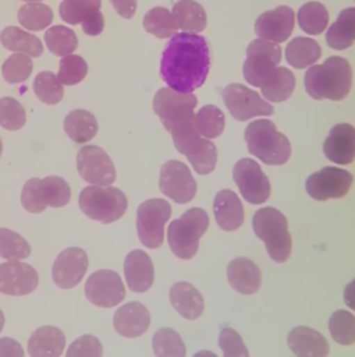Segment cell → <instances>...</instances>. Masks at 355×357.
<instances>
[{"label": "cell", "mask_w": 355, "mask_h": 357, "mask_svg": "<svg viewBox=\"0 0 355 357\" xmlns=\"http://www.w3.org/2000/svg\"><path fill=\"white\" fill-rule=\"evenodd\" d=\"M210 52L207 40L198 33H175L167 42L160 61V75L168 88L192 93L209 74Z\"/></svg>", "instance_id": "cell-1"}, {"label": "cell", "mask_w": 355, "mask_h": 357, "mask_svg": "<svg viewBox=\"0 0 355 357\" xmlns=\"http://www.w3.org/2000/svg\"><path fill=\"white\" fill-rule=\"evenodd\" d=\"M352 71L349 63L338 56L329 57L323 64L308 68L305 89L313 99L341 100L351 89Z\"/></svg>", "instance_id": "cell-2"}, {"label": "cell", "mask_w": 355, "mask_h": 357, "mask_svg": "<svg viewBox=\"0 0 355 357\" xmlns=\"http://www.w3.org/2000/svg\"><path fill=\"white\" fill-rule=\"evenodd\" d=\"M170 134L175 149L187 156L198 174H209L214 170L217 162L216 145L198 132L195 114L175 124Z\"/></svg>", "instance_id": "cell-3"}, {"label": "cell", "mask_w": 355, "mask_h": 357, "mask_svg": "<svg viewBox=\"0 0 355 357\" xmlns=\"http://www.w3.org/2000/svg\"><path fill=\"white\" fill-rule=\"evenodd\" d=\"M248 151L260 162L278 166L284 165L291 155V145L288 138L277 131L273 121L259 119L248 124L244 132Z\"/></svg>", "instance_id": "cell-4"}, {"label": "cell", "mask_w": 355, "mask_h": 357, "mask_svg": "<svg viewBox=\"0 0 355 357\" xmlns=\"http://www.w3.org/2000/svg\"><path fill=\"white\" fill-rule=\"evenodd\" d=\"M252 227L274 262L281 264L290 258L292 241L288 222L278 209L270 206L258 209L252 218Z\"/></svg>", "instance_id": "cell-5"}, {"label": "cell", "mask_w": 355, "mask_h": 357, "mask_svg": "<svg viewBox=\"0 0 355 357\" xmlns=\"http://www.w3.org/2000/svg\"><path fill=\"white\" fill-rule=\"evenodd\" d=\"M209 226V216L202 208H191L167 227V241L175 257L191 259L199 248V240Z\"/></svg>", "instance_id": "cell-6"}, {"label": "cell", "mask_w": 355, "mask_h": 357, "mask_svg": "<svg viewBox=\"0 0 355 357\" xmlns=\"http://www.w3.org/2000/svg\"><path fill=\"white\" fill-rule=\"evenodd\" d=\"M78 204L89 219L100 223H113L125 213L128 199L117 187L90 184L79 192Z\"/></svg>", "instance_id": "cell-7"}, {"label": "cell", "mask_w": 355, "mask_h": 357, "mask_svg": "<svg viewBox=\"0 0 355 357\" xmlns=\"http://www.w3.org/2000/svg\"><path fill=\"white\" fill-rule=\"evenodd\" d=\"M71 199V188L60 176L29 178L21 191V204L31 213H40L47 206L61 208Z\"/></svg>", "instance_id": "cell-8"}, {"label": "cell", "mask_w": 355, "mask_h": 357, "mask_svg": "<svg viewBox=\"0 0 355 357\" xmlns=\"http://www.w3.org/2000/svg\"><path fill=\"white\" fill-rule=\"evenodd\" d=\"M280 61V45L259 38L252 40L246 49L242 74L248 84L262 88L274 77Z\"/></svg>", "instance_id": "cell-9"}, {"label": "cell", "mask_w": 355, "mask_h": 357, "mask_svg": "<svg viewBox=\"0 0 355 357\" xmlns=\"http://www.w3.org/2000/svg\"><path fill=\"white\" fill-rule=\"evenodd\" d=\"M171 216V205L163 198L143 201L136 209V233L148 248H159L164 241V225Z\"/></svg>", "instance_id": "cell-10"}, {"label": "cell", "mask_w": 355, "mask_h": 357, "mask_svg": "<svg viewBox=\"0 0 355 357\" xmlns=\"http://www.w3.org/2000/svg\"><path fill=\"white\" fill-rule=\"evenodd\" d=\"M223 100L230 114L245 121L256 116H271L274 109L256 91H252L241 84H230L223 89Z\"/></svg>", "instance_id": "cell-11"}, {"label": "cell", "mask_w": 355, "mask_h": 357, "mask_svg": "<svg viewBox=\"0 0 355 357\" xmlns=\"http://www.w3.org/2000/svg\"><path fill=\"white\" fill-rule=\"evenodd\" d=\"M196 103L198 99L194 93H181L171 88H161L153 98V112L170 132L175 124L194 116Z\"/></svg>", "instance_id": "cell-12"}, {"label": "cell", "mask_w": 355, "mask_h": 357, "mask_svg": "<svg viewBox=\"0 0 355 357\" xmlns=\"http://www.w3.org/2000/svg\"><path fill=\"white\" fill-rule=\"evenodd\" d=\"M232 178L242 198L253 205H260L270 197V181L258 162L244 158L234 165Z\"/></svg>", "instance_id": "cell-13"}, {"label": "cell", "mask_w": 355, "mask_h": 357, "mask_svg": "<svg viewBox=\"0 0 355 357\" xmlns=\"http://www.w3.org/2000/svg\"><path fill=\"white\" fill-rule=\"evenodd\" d=\"M77 169L79 176L88 184L110 185L117 177V172L110 156L96 145H86L78 151Z\"/></svg>", "instance_id": "cell-14"}, {"label": "cell", "mask_w": 355, "mask_h": 357, "mask_svg": "<svg viewBox=\"0 0 355 357\" xmlns=\"http://www.w3.org/2000/svg\"><path fill=\"white\" fill-rule=\"evenodd\" d=\"M159 188L174 202L187 204L196 194V181L185 163L168 160L160 169Z\"/></svg>", "instance_id": "cell-15"}, {"label": "cell", "mask_w": 355, "mask_h": 357, "mask_svg": "<svg viewBox=\"0 0 355 357\" xmlns=\"http://www.w3.org/2000/svg\"><path fill=\"white\" fill-rule=\"evenodd\" d=\"M85 296L96 307L111 308L125 297V287L120 275L111 269L93 272L85 283Z\"/></svg>", "instance_id": "cell-16"}, {"label": "cell", "mask_w": 355, "mask_h": 357, "mask_svg": "<svg viewBox=\"0 0 355 357\" xmlns=\"http://www.w3.org/2000/svg\"><path fill=\"white\" fill-rule=\"evenodd\" d=\"M352 174L344 169L326 166L312 173L305 184L306 192L316 201L342 198L351 188Z\"/></svg>", "instance_id": "cell-17"}, {"label": "cell", "mask_w": 355, "mask_h": 357, "mask_svg": "<svg viewBox=\"0 0 355 357\" xmlns=\"http://www.w3.org/2000/svg\"><path fill=\"white\" fill-rule=\"evenodd\" d=\"M100 6L102 0H63L58 13L67 24H81L86 35L97 36L104 28Z\"/></svg>", "instance_id": "cell-18"}, {"label": "cell", "mask_w": 355, "mask_h": 357, "mask_svg": "<svg viewBox=\"0 0 355 357\" xmlns=\"http://www.w3.org/2000/svg\"><path fill=\"white\" fill-rule=\"evenodd\" d=\"M88 269V255L79 247L63 250L52 268V278L60 289L75 287L85 276Z\"/></svg>", "instance_id": "cell-19"}, {"label": "cell", "mask_w": 355, "mask_h": 357, "mask_svg": "<svg viewBox=\"0 0 355 357\" xmlns=\"http://www.w3.org/2000/svg\"><path fill=\"white\" fill-rule=\"evenodd\" d=\"M38 284L39 276L33 266L19 261L0 264V293L25 296L32 293Z\"/></svg>", "instance_id": "cell-20"}, {"label": "cell", "mask_w": 355, "mask_h": 357, "mask_svg": "<svg viewBox=\"0 0 355 357\" xmlns=\"http://www.w3.org/2000/svg\"><path fill=\"white\" fill-rule=\"evenodd\" d=\"M295 15L291 7L278 6L260 14L255 22V32L260 39L281 43L288 39L294 29Z\"/></svg>", "instance_id": "cell-21"}, {"label": "cell", "mask_w": 355, "mask_h": 357, "mask_svg": "<svg viewBox=\"0 0 355 357\" xmlns=\"http://www.w3.org/2000/svg\"><path fill=\"white\" fill-rule=\"evenodd\" d=\"M326 158L337 165H349L355 159V128L351 124H336L323 144Z\"/></svg>", "instance_id": "cell-22"}, {"label": "cell", "mask_w": 355, "mask_h": 357, "mask_svg": "<svg viewBox=\"0 0 355 357\" xmlns=\"http://www.w3.org/2000/svg\"><path fill=\"white\" fill-rule=\"evenodd\" d=\"M113 325L121 336L129 339L138 337L148 331L150 325V314L143 304L131 301L114 312Z\"/></svg>", "instance_id": "cell-23"}, {"label": "cell", "mask_w": 355, "mask_h": 357, "mask_svg": "<svg viewBox=\"0 0 355 357\" xmlns=\"http://www.w3.org/2000/svg\"><path fill=\"white\" fill-rule=\"evenodd\" d=\"M124 276L127 286L135 293L150 289L155 280V268L150 257L142 250L128 252L124 261Z\"/></svg>", "instance_id": "cell-24"}, {"label": "cell", "mask_w": 355, "mask_h": 357, "mask_svg": "<svg viewBox=\"0 0 355 357\" xmlns=\"http://www.w3.org/2000/svg\"><path fill=\"white\" fill-rule=\"evenodd\" d=\"M287 343L297 357H327L330 350L326 337L308 326H295L291 329Z\"/></svg>", "instance_id": "cell-25"}, {"label": "cell", "mask_w": 355, "mask_h": 357, "mask_svg": "<svg viewBox=\"0 0 355 357\" xmlns=\"http://www.w3.org/2000/svg\"><path fill=\"white\" fill-rule=\"evenodd\" d=\"M214 219L224 231L237 230L244 223V206L231 190H220L213 201Z\"/></svg>", "instance_id": "cell-26"}, {"label": "cell", "mask_w": 355, "mask_h": 357, "mask_svg": "<svg viewBox=\"0 0 355 357\" xmlns=\"http://www.w3.org/2000/svg\"><path fill=\"white\" fill-rule=\"evenodd\" d=\"M227 279L230 286L241 294L256 293L262 283L259 268L245 257H237L228 264Z\"/></svg>", "instance_id": "cell-27"}, {"label": "cell", "mask_w": 355, "mask_h": 357, "mask_svg": "<svg viewBox=\"0 0 355 357\" xmlns=\"http://www.w3.org/2000/svg\"><path fill=\"white\" fill-rule=\"evenodd\" d=\"M65 347V336L61 329L45 325L32 332L28 340L31 357H60Z\"/></svg>", "instance_id": "cell-28"}, {"label": "cell", "mask_w": 355, "mask_h": 357, "mask_svg": "<svg viewBox=\"0 0 355 357\" xmlns=\"http://www.w3.org/2000/svg\"><path fill=\"white\" fill-rule=\"evenodd\" d=\"M170 301L175 311L187 319H196L203 312V297L188 282H177L171 286L168 293Z\"/></svg>", "instance_id": "cell-29"}, {"label": "cell", "mask_w": 355, "mask_h": 357, "mask_svg": "<svg viewBox=\"0 0 355 357\" xmlns=\"http://www.w3.org/2000/svg\"><path fill=\"white\" fill-rule=\"evenodd\" d=\"M326 42L336 50L348 49L355 42V7L342 10L326 33Z\"/></svg>", "instance_id": "cell-30"}, {"label": "cell", "mask_w": 355, "mask_h": 357, "mask_svg": "<svg viewBox=\"0 0 355 357\" xmlns=\"http://www.w3.org/2000/svg\"><path fill=\"white\" fill-rule=\"evenodd\" d=\"M64 131L77 144L90 141L97 132V121L95 116L85 109H75L64 119Z\"/></svg>", "instance_id": "cell-31"}, {"label": "cell", "mask_w": 355, "mask_h": 357, "mask_svg": "<svg viewBox=\"0 0 355 357\" xmlns=\"http://www.w3.org/2000/svg\"><path fill=\"white\" fill-rule=\"evenodd\" d=\"M171 14L177 26L184 32L198 33L206 28V13L203 7L194 0H178Z\"/></svg>", "instance_id": "cell-32"}, {"label": "cell", "mask_w": 355, "mask_h": 357, "mask_svg": "<svg viewBox=\"0 0 355 357\" xmlns=\"http://www.w3.org/2000/svg\"><path fill=\"white\" fill-rule=\"evenodd\" d=\"M1 45L11 52L25 53L31 57H39L43 53V45L36 35L28 33L18 26H7L0 33Z\"/></svg>", "instance_id": "cell-33"}, {"label": "cell", "mask_w": 355, "mask_h": 357, "mask_svg": "<svg viewBox=\"0 0 355 357\" xmlns=\"http://www.w3.org/2000/svg\"><path fill=\"white\" fill-rule=\"evenodd\" d=\"M322 54V49L312 38H294L285 47V59L294 68H305L315 64Z\"/></svg>", "instance_id": "cell-34"}, {"label": "cell", "mask_w": 355, "mask_h": 357, "mask_svg": "<svg viewBox=\"0 0 355 357\" xmlns=\"http://www.w3.org/2000/svg\"><path fill=\"white\" fill-rule=\"evenodd\" d=\"M143 26L150 35L159 39L171 38L178 29L171 11L164 7H153L149 10L143 17Z\"/></svg>", "instance_id": "cell-35"}, {"label": "cell", "mask_w": 355, "mask_h": 357, "mask_svg": "<svg viewBox=\"0 0 355 357\" xmlns=\"http://www.w3.org/2000/svg\"><path fill=\"white\" fill-rule=\"evenodd\" d=\"M298 24L309 35L322 33L329 24V13L322 3L309 1L298 10Z\"/></svg>", "instance_id": "cell-36"}, {"label": "cell", "mask_w": 355, "mask_h": 357, "mask_svg": "<svg viewBox=\"0 0 355 357\" xmlns=\"http://www.w3.org/2000/svg\"><path fill=\"white\" fill-rule=\"evenodd\" d=\"M295 88L294 74L285 67H277L274 77L260 88L262 95L269 102H283L288 99Z\"/></svg>", "instance_id": "cell-37"}, {"label": "cell", "mask_w": 355, "mask_h": 357, "mask_svg": "<svg viewBox=\"0 0 355 357\" xmlns=\"http://www.w3.org/2000/svg\"><path fill=\"white\" fill-rule=\"evenodd\" d=\"M18 21L28 31H42L53 21V11L49 6L31 1L18 10Z\"/></svg>", "instance_id": "cell-38"}, {"label": "cell", "mask_w": 355, "mask_h": 357, "mask_svg": "<svg viewBox=\"0 0 355 357\" xmlns=\"http://www.w3.org/2000/svg\"><path fill=\"white\" fill-rule=\"evenodd\" d=\"M45 43L54 56H68L78 46L75 32L64 25H54L45 32Z\"/></svg>", "instance_id": "cell-39"}, {"label": "cell", "mask_w": 355, "mask_h": 357, "mask_svg": "<svg viewBox=\"0 0 355 357\" xmlns=\"http://www.w3.org/2000/svg\"><path fill=\"white\" fill-rule=\"evenodd\" d=\"M224 114L214 105H206L195 114V127L203 138L213 139L219 137L224 130Z\"/></svg>", "instance_id": "cell-40"}, {"label": "cell", "mask_w": 355, "mask_h": 357, "mask_svg": "<svg viewBox=\"0 0 355 357\" xmlns=\"http://www.w3.org/2000/svg\"><path fill=\"white\" fill-rule=\"evenodd\" d=\"M152 349L156 357H185L187 353L181 336L170 328H161L155 332Z\"/></svg>", "instance_id": "cell-41"}, {"label": "cell", "mask_w": 355, "mask_h": 357, "mask_svg": "<svg viewBox=\"0 0 355 357\" xmlns=\"http://www.w3.org/2000/svg\"><path fill=\"white\" fill-rule=\"evenodd\" d=\"M33 92L46 105H57L64 95L63 84L52 71H42L35 77Z\"/></svg>", "instance_id": "cell-42"}, {"label": "cell", "mask_w": 355, "mask_h": 357, "mask_svg": "<svg viewBox=\"0 0 355 357\" xmlns=\"http://www.w3.org/2000/svg\"><path fill=\"white\" fill-rule=\"evenodd\" d=\"M329 331L331 337L342 344L349 346L355 343V317L345 310H337L329 319Z\"/></svg>", "instance_id": "cell-43"}, {"label": "cell", "mask_w": 355, "mask_h": 357, "mask_svg": "<svg viewBox=\"0 0 355 357\" xmlns=\"http://www.w3.org/2000/svg\"><path fill=\"white\" fill-rule=\"evenodd\" d=\"M31 255V245L18 233L0 227V257L7 261H21Z\"/></svg>", "instance_id": "cell-44"}, {"label": "cell", "mask_w": 355, "mask_h": 357, "mask_svg": "<svg viewBox=\"0 0 355 357\" xmlns=\"http://www.w3.org/2000/svg\"><path fill=\"white\" fill-rule=\"evenodd\" d=\"M33 64L32 57L25 53H14L11 54L3 64L1 73L3 78L8 84H19L24 82L32 73Z\"/></svg>", "instance_id": "cell-45"}, {"label": "cell", "mask_w": 355, "mask_h": 357, "mask_svg": "<svg viewBox=\"0 0 355 357\" xmlns=\"http://www.w3.org/2000/svg\"><path fill=\"white\" fill-rule=\"evenodd\" d=\"M88 74L86 61L78 54H68L60 60L57 78L64 85H75L81 82Z\"/></svg>", "instance_id": "cell-46"}, {"label": "cell", "mask_w": 355, "mask_h": 357, "mask_svg": "<svg viewBox=\"0 0 355 357\" xmlns=\"http://www.w3.org/2000/svg\"><path fill=\"white\" fill-rule=\"evenodd\" d=\"M26 114L22 105L14 98L4 96L0 99V126L10 131H17L24 127Z\"/></svg>", "instance_id": "cell-47"}, {"label": "cell", "mask_w": 355, "mask_h": 357, "mask_svg": "<svg viewBox=\"0 0 355 357\" xmlns=\"http://www.w3.org/2000/svg\"><path fill=\"white\" fill-rule=\"evenodd\" d=\"M219 346L223 350V357H249L241 335L228 326L220 331Z\"/></svg>", "instance_id": "cell-48"}, {"label": "cell", "mask_w": 355, "mask_h": 357, "mask_svg": "<svg viewBox=\"0 0 355 357\" xmlns=\"http://www.w3.org/2000/svg\"><path fill=\"white\" fill-rule=\"evenodd\" d=\"M103 347L100 340L93 335L77 337L67 349L65 357H102Z\"/></svg>", "instance_id": "cell-49"}, {"label": "cell", "mask_w": 355, "mask_h": 357, "mask_svg": "<svg viewBox=\"0 0 355 357\" xmlns=\"http://www.w3.org/2000/svg\"><path fill=\"white\" fill-rule=\"evenodd\" d=\"M0 357H24V349L13 337H0Z\"/></svg>", "instance_id": "cell-50"}, {"label": "cell", "mask_w": 355, "mask_h": 357, "mask_svg": "<svg viewBox=\"0 0 355 357\" xmlns=\"http://www.w3.org/2000/svg\"><path fill=\"white\" fill-rule=\"evenodd\" d=\"M110 3L117 14L125 20L132 18L136 11V0H110Z\"/></svg>", "instance_id": "cell-51"}, {"label": "cell", "mask_w": 355, "mask_h": 357, "mask_svg": "<svg viewBox=\"0 0 355 357\" xmlns=\"http://www.w3.org/2000/svg\"><path fill=\"white\" fill-rule=\"evenodd\" d=\"M344 301L345 304L355 311V279L351 280L344 290Z\"/></svg>", "instance_id": "cell-52"}, {"label": "cell", "mask_w": 355, "mask_h": 357, "mask_svg": "<svg viewBox=\"0 0 355 357\" xmlns=\"http://www.w3.org/2000/svg\"><path fill=\"white\" fill-rule=\"evenodd\" d=\"M194 357H219L217 354H214L213 351H209V350H202V351H198L194 354Z\"/></svg>", "instance_id": "cell-53"}, {"label": "cell", "mask_w": 355, "mask_h": 357, "mask_svg": "<svg viewBox=\"0 0 355 357\" xmlns=\"http://www.w3.org/2000/svg\"><path fill=\"white\" fill-rule=\"evenodd\" d=\"M3 326H4V314H3V311L0 310V332L3 331Z\"/></svg>", "instance_id": "cell-54"}, {"label": "cell", "mask_w": 355, "mask_h": 357, "mask_svg": "<svg viewBox=\"0 0 355 357\" xmlns=\"http://www.w3.org/2000/svg\"><path fill=\"white\" fill-rule=\"evenodd\" d=\"M1 152H3V142H1V138H0V156H1Z\"/></svg>", "instance_id": "cell-55"}, {"label": "cell", "mask_w": 355, "mask_h": 357, "mask_svg": "<svg viewBox=\"0 0 355 357\" xmlns=\"http://www.w3.org/2000/svg\"><path fill=\"white\" fill-rule=\"evenodd\" d=\"M25 1H29V3H31V1H39V0H25Z\"/></svg>", "instance_id": "cell-56"}]
</instances>
